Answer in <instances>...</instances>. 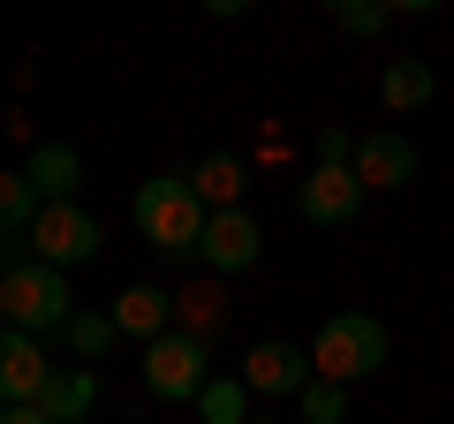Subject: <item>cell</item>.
<instances>
[{"mask_svg":"<svg viewBox=\"0 0 454 424\" xmlns=\"http://www.w3.org/2000/svg\"><path fill=\"white\" fill-rule=\"evenodd\" d=\"M38 212H46V197H38L31 175H0V228L16 235V243L38 228Z\"/></svg>","mask_w":454,"mask_h":424,"instance_id":"5bb4252c","label":"cell"},{"mask_svg":"<svg viewBox=\"0 0 454 424\" xmlns=\"http://www.w3.org/2000/svg\"><path fill=\"white\" fill-rule=\"evenodd\" d=\"M114 334H121V326H114V318H98V310H76V318H68V349H76L83 364H91V357H106V349H114Z\"/></svg>","mask_w":454,"mask_h":424,"instance_id":"d6986e66","label":"cell"},{"mask_svg":"<svg viewBox=\"0 0 454 424\" xmlns=\"http://www.w3.org/2000/svg\"><path fill=\"white\" fill-rule=\"evenodd\" d=\"M91 402H98V379L83 372V364H61V372H53V387H46V402H38V409H46L53 424H83V417H91Z\"/></svg>","mask_w":454,"mask_h":424,"instance_id":"4fadbf2b","label":"cell"},{"mask_svg":"<svg viewBox=\"0 0 454 424\" xmlns=\"http://www.w3.org/2000/svg\"><path fill=\"white\" fill-rule=\"evenodd\" d=\"M348 160H356L348 130H325V137H318V167H348Z\"/></svg>","mask_w":454,"mask_h":424,"instance_id":"7402d4cb","label":"cell"},{"mask_svg":"<svg viewBox=\"0 0 454 424\" xmlns=\"http://www.w3.org/2000/svg\"><path fill=\"white\" fill-rule=\"evenodd\" d=\"M379 91H387V106H394V114H417L424 98H432V61H394Z\"/></svg>","mask_w":454,"mask_h":424,"instance_id":"2e32d148","label":"cell"},{"mask_svg":"<svg viewBox=\"0 0 454 424\" xmlns=\"http://www.w3.org/2000/svg\"><path fill=\"white\" fill-rule=\"evenodd\" d=\"M379 364H387V326H379L372 310H340V318L318 326V342H310V372L333 379V387H356Z\"/></svg>","mask_w":454,"mask_h":424,"instance_id":"3957f363","label":"cell"},{"mask_svg":"<svg viewBox=\"0 0 454 424\" xmlns=\"http://www.w3.org/2000/svg\"><path fill=\"white\" fill-rule=\"evenodd\" d=\"M129 212H137V235H145L152 250H167V258H190V250H205L212 205L197 197L190 175H152V182H137Z\"/></svg>","mask_w":454,"mask_h":424,"instance_id":"6da1fadb","label":"cell"},{"mask_svg":"<svg viewBox=\"0 0 454 424\" xmlns=\"http://www.w3.org/2000/svg\"><path fill=\"white\" fill-rule=\"evenodd\" d=\"M46 387H53L46 342L8 326V334H0V402H8V409H31V402H46Z\"/></svg>","mask_w":454,"mask_h":424,"instance_id":"8992f818","label":"cell"},{"mask_svg":"<svg viewBox=\"0 0 454 424\" xmlns=\"http://www.w3.org/2000/svg\"><path fill=\"white\" fill-rule=\"evenodd\" d=\"M145 387L160 394V402H197V394L212 387V372H205V342L197 334H160V342L145 349Z\"/></svg>","mask_w":454,"mask_h":424,"instance_id":"277c9868","label":"cell"},{"mask_svg":"<svg viewBox=\"0 0 454 424\" xmlns=\"http://www.w3.org/2000/svg\"><path fill=\"white\" fill-rule=\"evenodd\" d=\"M356 175H364V190H409L417 182V145L394 130L356 137Z\"/></svg>","mask_w":454,"mask_h":424,"instance_id":"30bf717a","label":"cell"},{"mask_svg":"<svg viewBox=\"0 0 454 424\" xmlns=\"http://www.w3.org/2000/svg\"><path fill=\"white\" fill-rule=\"evenodd\" d=\"M295 402H303V424H340L348 417V387H333V379H310Z\"/></svg>","mask_w":454,"mask_h":424,"instance_id":"ffe728a7","label":"cell"},{"mask_svg":"<svg viewBox=\"0 0 454 424\" xmlns=\"http://www.w3.org/2000/svg\"><path fill=\"white\" fill-rule=\"evenodd\" d=\"M295 197H303V220H310V228H348V220L364 212V197H372V190H364L356 167H310Z\"/></svg>","mask_w":454,"mask_h":424,"instance_id":"52a82bcc","label":"cell"},{"mask_svg":"<svg viewBox=\"0 0 454 424\" xmlns=\"http://www.w3.org/2000/svg\"><path fill=\"white\" fill-rule=\"evenodd\" d=\"M258 250H265V228L250 220L243 205H235V212H212L205 250H197V258H205L212 273H250V265H258Z\"/></svg>","mask_w":454,"mask_h":424,"instance_id":"ba28073f","label":"cell"},{"mask_svg":"<svg viewBox=\"0 0 454 424\" xmlns=\"http://www.w3.org/2000/svg\"><path fill=\"white\" fill-rule=\"evenodd\" d=\"M175 310H182V334H197V342H205V326L220 318V288H212V280H197V288L175 295Z\"/></svg>","mask_w":454,"mask_h":424,"instance_id":"44dd1931","label":"cell"},{"mask_svg":"<svg viewBox=\"0 0 454 424\" xmlns=\"http://www.w3.org/2000/svg\"><path fill=\"white\" fill-rule=\"evenodd\" d=\"M310 379H318V372H310V349L258 342V349L243 357V387H250V394H303Z\"/></svg>","mask_w":454,"mask_h":424,"instance_id":"9c48e42d","label":"cell"},{"mask_svg":"<svg viewBox=\"0 0 454 424\" xmlns=\"http://www.w3.org/2000/svg\"><path fill=\"white\" fill-rule=\"evenodd\" d=\"M333 23H340L348 38H379V31L394 23V8H387V0H333Z\"/></svg>","mask_w":454,"mask_h":424,"instance_id":"ac0fdd59","label":"cell"},{"mask_svg":"<svg viewBox=\"0 0 454 424\" xmlns=\"http://www.w3.org/2000/svg\"><path fill=\"white\" fill-rule=\"evenodd\" d=\"M0 318L16 334H68V273L46 258H8L0 273Z\"/></svg>","mask_w":454,"mask_h":424,"instance_id":"7a4b0ae2","label":"cell"},{"mask_svg":"<svg viewBox=\"0 0 454 424\" xmlns=\"http://www.w3.org/2000/svg\"><path fill=\"white\" fill-rule=\"evenodd\" d=\"M0 424H53V417H46V409L31 402V409H0Z\"/></svg>","mask_w":454,"mask_h":424,"instance_id":"603a6c76","label":"cell"},{"mask_svg":"<svg viewBox=\"0 0 454 424\" xmlns=\"http://www.w3.org/2000/svg\"><path fill=\"white\" fill-rule=\"evenodd\" d=\"M23 243H31V258H46V265H61V273H68V265H83L98 250V220L83 205H46V212H38V228L23 235Z\"/></svg>","mask_w":454,"mask_h":424,"instance_id":"5b68a950","label":"cell"},{"mask_svg":"<svg viewBox=\"0 0 454 424\" xmlns=\"http://www.w3.org/2000/svg\"><path fill=\"white\" fill-rule=\"evenodd\" d=\"M190 182H197V197H205L212 212H235V205H243V160H227V152H212Z\"/></svg>","mask_w":454,"mask_h":424,"instance_id":"9a60e30c","label":"cell"},{"mask_svg":"<svg viewBox=\"0 0 454 424\" xmlns=\"http://www.w3.org/2000/svg\"><path fill=\"white\" fill-rule=\"evenodd\" d=\"M197 424H250V387L243 379H212L197 394Z\"/></svg>","mask_w":454,"mask_h":424,"instance_id":"e0dca14e","label":"cell"},{"mask_svg":"<svg viewBox=\"0 0 454 424\" xmlns=\"http://www.w3.org/2000/svg\"><path fill=\"white\" fill-rule=\"evenodd\" d=\"M106 318L152 349L160 334H175V295H167V288H152V280H137V288H121V295H114V310H106Z\"/></svg>","mask_w":454,"mask_h":424,"instance_id":"8fae6325","label":"cell"},{"mask_svg":"<svg viewBox=\"0 0 454 424\" xmlns=\"http://www.w3.org/2000/svg\"><path fill=\"white\" fill-rule=\"evenodd\" d=\"M250 424H265V417H250Z\"/></svg>","mask_w":454,"mask_h":424,"instance_id":"cb8c5ba5","label":"cell"},{"mask_svg":"<svg viewBox=\"0 0 454 424\" xmlns=\"http://www.w3.org/2000/svg\"><path fill=\"white\" fill-rule=\"evenodd\" d=\"M23 175L38 182V197L46 205H76V182H83V160L68 145H31V167Z\"/></svg>","mask_w":454,"mask_h":424,"instance_id":"7c38bea8","label":"cell"}]
</instances>
